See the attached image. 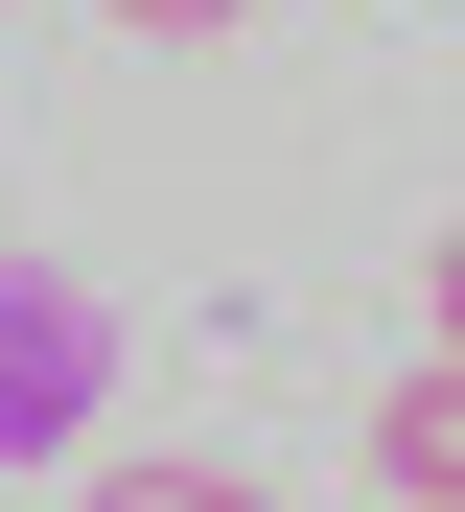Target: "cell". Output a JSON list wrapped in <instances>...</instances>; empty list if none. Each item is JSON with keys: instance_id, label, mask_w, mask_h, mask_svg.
<instances>
[{"instance_id": "1", "label": "cell", "mask_w": 465, "mask_h": 512, "mask_svg": "<svg viewBox=\"0 0 465 512\" xmlns=\"http://www.w3.org/2000/svg\"><path fill=\"white\" fill-rule=\"evenodd\" d=\"M93 396H117V303H93L70 256H0V466L93 443Z\"/></svg>"}, {"instance_id": "2", "label": "cell", "mask_w": 465, "mask_h": 512, "mask_svg": "<svg viewBox=\"0 0 465 512\" xmlns=\"http://www.w3.org/2000/svg\"><path fill=\"white\" fill-rule=\"evenodd\" d=\"M372 489H396V512H465V350L372 373Z\"/></svg>"}, {"instance_id": "3", "label": "cell", "mask_w": 465, "mask_h": 512, "mask_svg": "<svg viewBox=\"0 0 465 512\" xmlns=\"http://www.w3.org/2000/svg\"><path fill=\"white\" fill-rule=\"evenodd\" d=\"M93 512H256V489H233V466H117Z\"/></svg>"}, {"instance_id": "4", "label": "cell", "mask_w": 465, "mask_h": 512, "mask_svg": "<svg viewBox=\"0 0 465 512\" xmlns=\"http://www.w3.org/2000/svg\"><path fill=\"white\" fill-rule=\"evenodd\" d=\"M117 24H140V47H233L256 0H117Z\"/></svg>"}, {"instance_id": "5", "label": "cell", "mask_w": 465, "mask_h": 512, "mask_svg": "<svg viewBox=\"0 0 465 512\" xmlns=\"http://www.w3.org/2000/svg\"><path fill=\"white\" fill-rule=\"evenodd\" d=\"M419 326H442V350H465V233H442V256H419Z\"/></svg>"}]
</instances>
